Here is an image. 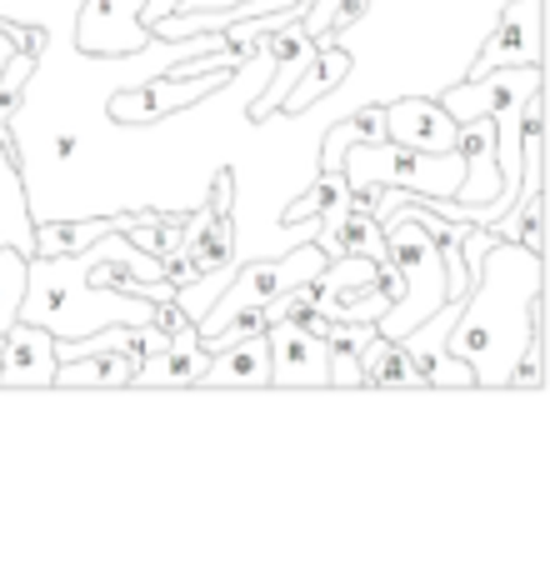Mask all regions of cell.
Returning a JSON list of instances; mask_svg holds the SVG:
<instances>
[{"mask_svg": "<svg viewBox=\"0 0 550 570\" xmlns=\"http://www.w3.org/2000/svg\"><path fill=\"white\" fill-rule=\"evenodd\" d=\"M315 246L331 256H371V261H385V226L361 206H345L335 220H321L315 226Z\"/></svg>", "mask_w": 550, "mask_h": 570, "instance_id": "e0dca14e", "label": "cell"}, {"mask_svg": "<svg viewBox=\"0 0 550 570\" xmlns=\"http://www.w3.org/2000/svg\"><path fill=\"white\" fill-rule=\"evenodd\" d=\"M20 301H26V256L16 246H0V335L16 325Z\"/></svg>", "mask_w": 550, "mask_h": 570, "instance_id": "7402d4cb", "label": "cell"}, {"mask_svg": "<svg viewBox=\"0 0 550 570\" xmlns=\"http://www.w3.org/2000/svg\"><path fill=\"white\" fill-rule=\"evenodd\" d=\"M136 355L130 351H96V355H76V361L56 365V385L60 391H80V385H100V391H120L136 375Z\"/></svg>", "mask_w": 550, "mask_h": 570, "instance_id": "d6986e66", "label": "cell"}, {"mask_svg": "<svg viewBox=\"0 0 550 570\" xmlns=\"http://www.w3.org/2000/svg\"><path fill=\"white\" fill-rule=\"evenodd\" d=\"M76 150H80V136H76V130H56V136H50V160H60V166H66Z\"/></svg>", "mask_w": 550, "mask_h": 570, "instance_id": "484cf974", "label": "cell"}, {"mask_svg": "<svg viewBox=\"0 0 550 570\" xmlns=\"http://www.w3.org/2000/svg\"><path fill=\"white\" fill-rule=\"evenodd\" d=\"M266 345H271V385L275 391H321L325 385V355L331 341L295 321H271L266 325Z\"/></svg>", "mask_w": 550, "mask_h": 570, "instance_id": "277c9868", "label": "cell"}, {"mask_svg": "<svg viewBox=\"0 0 550 570\" xmlns=\"http://www.w3.org/2000/svg\"><path fill=\"white\" fill-rule=\"evenodd\" d=\"M206 365H210V351L196 341V325H190V331L170 335L166 351H150L146 361L136 365L130 385H196Z\"/></svg>", "mask_w": 550, "mask_h": 570, "instance_id": "9a60e30c", "label": "cell"}, {"mask_svg": "<svg viewBox=\"0 0 550 570\" xmlns=\"http://www.w3.org/2000/svg\"><path fill=\"white\" fill-rule=\"evenodd\" d=\"M536 86H541V66H501V70H485V76L441 90L435 100L455 120H471V116H495V110L521 106L526 90H536Z\"/></svg>", "mask_w": 550, "mask_h": 570, "instance_id": "52a82bcc", "label": "cell"}, {"mask_svg": "<svg viewBox=\"0 0 550 570\" xmlns=\"http://www.w3.org/2000/svg\"><path fill=\"white\" fill-rule=\"evenodd\" d=\"M0 36L10 40V50H36V56L46 50V30H26V26H10V20H6V26H0Z\"/></svg>", "mask_w": 550, "mask_h": 570, "instance_id": "d4e9b609", "label": "cell"}, {"mask_svg": "<svg viewBox=\"0 0 550 570\" xmlns=\"http://www.w3.org/2000/svg\"><path fill=\"white\" fill-rule=\"evenodd\" d=\"M455 150H461V160H465V176H461V186H455V200H465V206L491 200L495 186H501V176H495V120L491 116L461 120Z\"/></svg>", "mask_w": 550, "mask_h": 570, "instance_id": "4fadbf2b", "label": "cell"}, {"mask_svg": "<svg viewBox=\"0 0 550 570\" xmlns=\"http://www.w3.org/2000/svg\"><path fill=\"white\" fill-rule=\"evenodd\" d=\"M345 206H351V180H345V166L341 170H325L321 166L315 186L305 190V196H295L291 206L281 210V226H291V220H335Z\"/></svg>", "mask_w": 550, "mask_h": 570, "instance_id": "ffe728a7", "label": "cell"}, {"mask_svg": "<svg viewBox=\"0 0 550 570\" xmlns=\"http://www.w3.org/2000/svg\"><path fill=\"white\" fill-rule=\"evenodd\" d=\"M261 56H271L275 80L266 86V96L251 100V120H266L271 110H281L285 90H291L295 80L311 70V60H315V36L301 26V20H281V26H271L266 36H261Z\"/></svg>", "mask_w": 550, "mask_h": 570, "instance_id": "30bf717a", "label": "cell"}, {"mask_svg": "<svg viewBox=\"0 0 550 570\" xmlns=\"http://www.w3.org/2000/svg\"><path fill=\"white\" fill-rule=\"evenodd\" d=\"M56 331L16 321L0 335V385L6 391H46L56 385Z\"/></svg>", "mask_w": 550, "mask_h": 570, "instance_id": "ba28073f", "label": "cell"}, {"mask_svg": "<svg viewBox=\"0 0 550 570\" xmlns=\"http://www.w3.org/2000/svg\"><path fill=\"white\" fill-rule=\"evenodd\" d=\"M236 70H200V76H166V70H160V76L146 80V86L116 90V96H110V120L126 126V130L130 126H156V120L176 116V110H186V106H200L206 96L226 90L230 80H236Z\"/></svg>", "mask_w": 550, "mask_h": 570, "instance_id": "3957f363", "label": "cell"}, {"mask_svg": "<svg viewBox=\"0 0 550 570\" xmlns=\"http://www.w3.org/2000/svg\"><path fill=\"white\" fill-rule=\"evenodd\" d=\"M325 385H345V391H361L365 385L361 351L355 345H331V355H325Z\"/></svg>", "mask_w": 550, "mask_h": 570, "instance_id": "603a6c76", "label": "cell"}, {"mask_svg": "<svg viewBox=\"0 0 550 570\" xmlns=\"http://www.w3.org/2000/svg\"><path fill=\"white\" fill-rule=\"evenodd\" d=\"M385 140L411 150H455L461 140V120L441 106L435 96H395L385 106Z\"/></svg>", "mask_w": 550, "mask_h": 570, "instance_id": "9c48e42d", "label": "cell"}, {"mask_svg": "<svg viewBox=\"0 0 550 570\" xmlns=\"http://www.w3.org/2000/svg\"><path fill=\"white\" fill-rule=\"evenodd\" d=\"M40 56L36 50H10L0 60V140L16 150V116L26 110V90H30V76H36Z\"/></svg>", "mask_w": 550, "mask_h": 570, "instance_id": "44dd1931", "label": "cell"}, {"mask_svg": "<svg viewBox=\"0 0 550 570\" xmlns=\"http://www.w3.org/2000/svg\"><path fill=\"white\" fill-rule=\"evenodd\" d=\"M345 180L351 186H391V190H415V196H455L465 176L461 150H411L395 140H355L351 156H341Z\"/></svg>", "mask_w": 550, "mask_h": 570, "instance_id": "7a4b0ae2", "label": "cell"}, {"mask_svg": "<svg viewBox=\"0 0 550 570\" xmlns=\"http://www.w3.org/2000/svg\"><path fill=\"white\" fill-rule=\"evenodd\" d=\"M196 385H230V391H261V385H271V345H266V331L240 335V341L210 351V365L200 371Z\"/></svg>", "mask_w": 550, "mask_h": 570, "instance_id": "7c38bea8", "label": "cell"}, {"mask_svg": "<svg viewBox=\"0 0 550 570\" xmlns=\"http://www.w3.org/2000/svg\"><path fill=\"white\" fill-rule=\"evenodd\" d=\"M361 371H365V385H375V391H431L425 365L401 341H391L381 331L361 345Z\"/></svg>", "mask_w": 550, "mask_h": 570, "instance_id": "5bb4252c", "label": "cell"}, {"mask_svg": "<svg viewBox=\"0 0 550 570\" xmlns=\"http://www.w3.org/2000/svg\"><path fill=\"white\" fill-rule=\"evenodd\" d=\"M0 246H16L20 256H36V226L26 210V170L16 166V150L0 140Z\"/></svg>", "mask_w": 550, "mask_h": 570, "instance_id": "ac0fdd59", "label": "cell"}, {"mask_svg": "<svg viewBox=\"0 0 550 570\" xmlns=\"http://www.w3.org/2000/svg\"><path fill=\"white\" fill-rule=\"evenodd\" d=\"M345 126L355 130V140H365V146H375V140H385V106L375 100V106H361L345 116Z\"/></svg>", "mask_w": 550, "mask_h": 570, "instance_id": "cb8c5ba5", "label": "cell"}, {"mask_svg": "<svg viewBox=\"0 0 550 570\" xmlns=\"http://www.w3.org/2000/svg\"><path fill=\"white\" fill-rule=\"evenodd\" d=\"M351 76V50L341 46V36H315V60H311V70H305L301 80H295L291 90H285V100H281V110L285 116H301V110H311L315 100H325L341 80Z\"/></svg>", "mask_w": 550, "mask_h": 570, "instance_id": "2e32d148", "label": "cell"}, {"mask_svg": "<svg viewBox=\"0 0 550 570\" xmlns=\"http://www.w3.org/2000/svg\"><path fill=\"white\" fill-rule=\"evenodd\" d=\"M146 216H156V210L136 206V210H116V216H50L36 226V256H76V250H86L96 236H106V230H130Z\"/></svg>", "mask_w": 550, "mask_h": 570, "instance_id": "8fae6325", "label": "cell"}, {"mask_svg": "<svg viewBox=\"0 0 550 570\" xmlns=\"http://www.w3.org/2000/svg\"><path fill=\"white\" fill-rule=\"evenodd\" d=\"M541 281V250H526L515 240H491L485 246L471 295L461 301L451 335H445V351L471 365L475 385H511L526 335H531V325L546 321Z\"/></svg>", "mask_w": 550, "mask_h": 570, "instance_id": "6da1fadb", "label": "cell"}, {"mask_svg": "<svg viewBox=\"0 0 550 570\" xmlns=\"http://www.w3.org/2000/svg\"><path fill=\"white\" fill-rule=\"evenodd\" d=\"M501 66H541V0H511L501 10V26L475 50L465 80L485 76V70H501Z\"/></svg>", "mask_w": 550, "mask_h": 570, "instance_id": "8992f818", "label": "cell"}, {"mask_svg": "<svg viewBox=\"0 0 550 570\" xmlns=\"http://www.w3.org/2000/svg\"><path fill=\"white\" fill-rule=\"evenodd\" d=\"M76 46L86 56H140L150 46L140 0H86L76 16Z\"/></svg>", "mask_w": 550, "mask_h": 570, "instance_id": "5b68a950", "label": "cell"}]
</instances>
